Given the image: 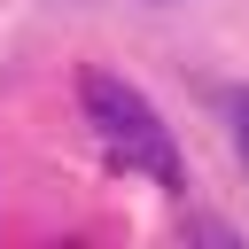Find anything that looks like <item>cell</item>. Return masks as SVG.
Wrapping results in <instances>:
<instances>
[{
    "instance_id": "obj_1",
    "label": "cell",
    "mask_w": 249,
    "mask_h": 249,
    "mask_svg": "<svg viewBox=\"0 0 249 249\" xmlns=\"http://www.w3.org/2000/svg\"><path fill=\"white\" fill-rule=\"evenodd\" d=\"M78 109H86L93 140H101L124 171H148L156 187H179V179H187V171H179V148H171V124L156 117V101H148L140 86L109 78V70H78Z\"/></svg>"
},
{
    "instance_id": "obj_2",
    "label": "cell",
    "mask_w": 249,
    "mask_h": 249,
    "mask_svg": "<svg viewBox=\"0 0 249 249\" xmlns=\"http://www.w3.org/2000/svg\"><path fill=\"white\" fill-rule=\"evenodd\" d=\"M226 124H233V156H241V171H249V86L226 93Z\"/></svg>"
}]
</instances>
